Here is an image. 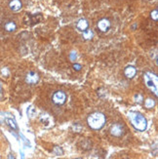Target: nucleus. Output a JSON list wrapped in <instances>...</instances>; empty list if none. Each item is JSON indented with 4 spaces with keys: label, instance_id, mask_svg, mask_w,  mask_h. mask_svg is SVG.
I'll return each mask as SVG.
<instances>
[{
    "label": "nucleus",
    "instance_id": "nucleus-12",
    "mask_svg": "<svg viewBox=\"0 0 158 159\" xmlns=\"http://www.w3.org/2000/svg\"><path fill=\"white\" fill-rule=\"evenodd\" d=\"M94 37V32L91 29H87L83 31V38L85 40H91Z\"/></svg>",
    "mask_w": 158,
    "mask_h": 159
},
{
    "label": "nucleus",
    "instance_id": "nucleus-11",
    "mask_svg": "<svg viewBox=\"0 0 158 159\" xmlns=\"http://www.w3.org/2000/svg\"><path fill=\"white\" fill-rule=\"evenodd\" d=\"M4 29H5L7 32H14V31L17 29V25L15 22L13 21H9L7 22L5 25H4Z\"/></svg>",
    "mask_w": 158,
    "mask_h": 159
},
{
    "label": "nucleus",
    "instance_id": "nucleus-2",
    "mask_svg": "<svg viewBox=\"0 0 158 159\" xmlns=\"http://www.w3.org/2000/svg\"><path fill=\"white\" fill-rule=\"evenodd\" d=\"M106 115L102 112H93L87 118L88 126L93 130H101L106 125Z\"/></svg>",
    "mask_w": 158,
    "mask_h": 159
},
{
    "label": "nucleus",
    "instance_id": "nucleus-9",
    "mask_svg": "<svg viewBox=\"0 0 158 159\" xmlns=\"http://www.w3.org/2000/svg\"><path fill=\"white\" fill-rule=\"evenodd\" d=\"M22 7V3L21 0H11L10 3H9V8L14 12L20 11Z\"/></svg>",
    "mask_w": 158,
    "mask_h": 159
},
{
    "label": "nucleus",
    "instance_id": "nucleus-4",
    "mask_svg": "<svg viewBox=\"0 0 158 159\" xmlns=\"http://www.w3.org/2000/svg\"><path fill=\"white\" fill-rule=\"evenodd\" d=\"M66 94L64 91H56L52 96V102L57 106H62L66 102Z\"/></svg>",
    "mask_w": 158,
    "mask_h": 159
},
{
    "label": "nucleus",
    "instance_id": "nucleus-5",
    "mask_svg": "<svg viewBox=\"0 0 158 159\" xmlns=\"http://www.w3.org/2000/svg\"><path fill=\"white\" fill-rule=\"evenodd\" d=\"M110 135L113 136V137L116 138H120L125 134V128L122 124L120 123H115L110 127Z\"/></svg>",
    "mask_w": 158,
    "mask_h": 159
},
{
    "label": "nucleus",
    "instance_id": "nucleus-20",
    "mask_svg": "<svg viewBox=\"0 0 158 159\" xmlns=\"http://www.w3.org/2000/svg\"><path fill=\"white\" fill-rule=\"evenodd\" d=\"M76 54V53H75ZM74 53H71V55H70V58H71V60H75L76 59V55H75Z\"/></svg>",
    "mask_w": 158,
    "mask_h": 159
},
{
    "label": "nucleus",
    "instance_id": "nucleus-10",
    "mask_svg": "<svg viewBox=\"0 0 158 159\" xmlns=\"http://www.w3.org/2000/svg\"><path fill=\"white\" fill-rule=\"evenodd\" d=\"M76 28H77L78 30L80 31H85V30H87L88 28H89V22L86 19H80L78 22H77V24H76Z\"/></svg>",
    "mask_w": 158,
    "mask_h": 159
},
{
    "label": "nucleus",
    "instance_id": "nucleus-16",
    "mask_svg": "<svg viewBox=\"0 0 158 159\" xmlns=\"http://www.w3.org/2000/svg\"><path fill=\"white\" fill-rule=\"evenodd\" d=\"M53 152L56 154V155H62L64 154V151L62 149V147H55L53 149Z\"/></svg>",
    "mask_w": 158,
    "mask_h": 159
},
{
    "label": "nucleus",
    "instance_id": "nucleus-1",
    "mask_svg": "<svg viewBox=\"0 0 158 159\" xmlns=\"http://www.w3.org/2000/svg\"><path fill=\"white\" fill-rule=\"evenodd\" d=\"M128 117L131 124L138 131H146L147 128V120L141 112L138 111H129Z\"/></svg>",
    "mask_w": 158,
    "mask_h": 159
},
{
    "label": "nucleus",
    "instance_id": "nucleus-6",
    "mask_svg": "<svg viewBox=\"0 0 158 159\" xmlns=\"http://www.w3.org/2000/svg\"><path fill=\"white\" fill-rule=\"evenodd\" d=\"M97 26H98L99 30L102 31V32H107V31L109 30L110 28H111V22L108 19L103 18V19H101L100 21L98 22Z\"/></svg>",
    "mask_w": 158,
    "mask_h": 159
},
{
    "label": "nucleus",
    "instance_id": "nucleus-7",
    "mask_svg": "<svg viewBox=\"0 0 158 159\" xmlns=\"http://www.w3.org/2000/svg\"><path fill=\"white\" fill-rule=\"evenodd\" d=\"M38 81H39V75L36 72L30 71L25 76V82L29 85H34L38 83Z\"/></svg>",
    "mask_w": 158,
    "mask_h": 159
},
{
    "label": "nucleus",
    "instance_id": "nucleus-21",
    "mask_svg": "<svg viewBox=\"0 0 158 159\" xmlns=\"http://www.w3.org/2000/svg\"><path fill=\"white\" fill-rule=\"evenodd\" d=\"M0 93H2V87H1V85H0Z\"/></svg>",
    "mask_w": 158,
    "mask_h": 159
},
{
    "label": "nucleus",
    "instance_id": "nucleus-17",
    "mask_svg": "<svg viewBox=\"0 0 158 159\" xmlns=\"http://www.w3.org/2000/svg\"><path fill=\"white\" fill-rule=\"evenodd\" d=\"M150 18L153 21H157L158 20V11H157V9H154L153 11H151Z\"/></svg>",
    "mask_w": 158,
    "mask_h": 159
},
{
    "label": "nucleus",
    "instance_id": "nucleus-3",
    "mask_svg": "<svg viewBox=\"0 0 158 159\" xmlns=\"http://www.w3.org/2000/svg\"><path fill=\"white\" fill-rule=\"evenodd\" d=\"M143 79L146 86L150 89L151 92L155 95V97L158 96V77L155 73L147 71L143 74Z\"/></svg>",
    "mask_w": 158,
    "mask_h": 159
},
{
    "label": "nucleus",
    "instance_id": "nucleus-8",
    "mask_svg": "<svg viewBox=\"0 0 158 159\" xmlns=\"http://www.w3.org/2000/svg\"><path fill=\"white\" fill-rule=\"evenodd\" d=\"M137 73V69L136 67H135L134 66H128L125 67L124 69V74L125 76L127 77L128 79H132L135 77V75H136Z\"/></svg>",
    "mask_w": 158,
    "mask_h": 159
},
{
    "label": "nucleus",
    "instance_id": "nucleus-19",
    "mask_svg": "<svg viewBox=\"0 0 158 159\" xmlns=\"http://www.w3.org/2000/svg\"><path fill=\"white\" fill-rule=\"evenodd\" d=\"M72 66H73L74 70H76V71H79L81 69V67H82V66H81V65H79V63H74Z\"/></svg>",
    "mask_w": 158,
    "mask_h": 159
},
{
    "label": "nucleus",
    "instance_id": "nucleus-13",
    "mask_svg": "<svg viewBox=\"0 0 158 159\" xmlns=\"http://www.w3.org/2000/svg\"><path fill=\"white\" fill-rule=\"evenodd\" d=\"M155 106V101L152 99H146V102H144V107L146 108H153Z\"/></svg>",
    "mask_w": 158,
    "mask_h": 159
},
{
    "label": "nucleus",
    "instance_id": "nucleus-15",
    "mask_svg": "<svg viewBox=\"0 0 158 159\" xmlns=\"http://www.w3.org/2000/svg\"><path fill=\"white\" fill-rule=\"evenodd\" d=\"M36 110L33 107H29V108H28V115L30 117V118H33L35 115H36Z\"/></svg>",
    "mask_w": 158,
    "mask_h": 159
},
{
    "label": "nucleus",
    "instance_id": "nucleus-22",
    "mask_svg": "<svg viewBox=\"0 0 158 159\" xmlns=\"http://www.w3.org/2000/svg\"><path fill=\"white\" fill-rule=\"evenodd\" d=\"M146 1H151V0H146Z\"/></svg>",
    "mask_w": 158,
    "mask_h": 159
},
{
    "label": "nucleus",
    "instance_id": "nucleus-18",
    "mask_svg": "<svg viewBox=\"0 0 158 159\" xmlns=\"http://www.w3.org/2000/svg\"><path fill=\"white\" fill-rule=\"evenodd\" d=\"M72 129H73V131L76 132V133H80L81 130H82V126L78 123H75L73 126H72Z\"/></svg>",
    "mask_w": 158,
    "mask_h": 159
},
{
    "label": "nucleus",
    "instance_id": "nucleus-14",
    "mask_svg": "<svg viewBox=\"0 0 158 159\" xmlns=\"http://www.w3.org/2000/svg\"><path fill=\"white\" fill-rule=\"evenodd\" d=\"M5 121H6V123L8 124V126L10 127V128H12L13 130H18V126L16 124V122L13 119H10V118H6Z\"/></svg>",
    "mask_w": 158,
    "mask_h": 159
}]
</instances>
